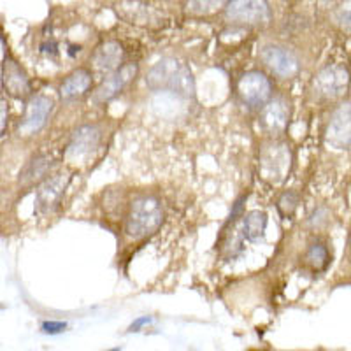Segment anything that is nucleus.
Wrapping results in <instances>:
<instances>
[{"label": "nucleus", "instance_id": "obj_9", "mask_svg": "<svg viewBox=\"0 0 351 351\" xmlns=\"http://www.w3.org/2000/svg\"><path fill=\"white\" fill-rule=\"evenodd\" d=\"M262 62L280 77H293L299 72V60L288 49L280 46H267L262 49Z\"/></svg>", "mask_w": 351, "mask_h": 351}, {"label": "nucleus", "instance_id": "obj_4", "mask_svg": "<svg viewBox=\"0 0 351 351\" xmlns=\"http://www.w3.org/2000/svg\"><path fill=\"white\" fill-rule=\"evenodd\" d=\"M227 18L237 25H263L271 18V9L265 0H228Z\"/></svg>", "mask_w": 351, "mask_h": 351}, {"label": "nucleus", "instance_id": "obj_25", "mask_svg": "<svg viewBox=\"0 0 351 351\" xmlns=\"http://www.w3.org/2000/svg\"><path fill=\"white\" fill-rule=\"evenodd\" d=\"M149 322V318H143V319H139V322H137L136 325H132V330H136V328H139L141 325H144V324H148Z\"/></svg>", "mask_w": 351, "mask_h": 351}, {"label": "nucleus", "instance_id": "obj_17", "mask_svg": "<svg viewBox=\"0 0 351 351\" xmlns=\"http://www.w3.org/2000/svg\"><path fill=\"white\" fill-rule=\"evenodd\" d=\"M51 167H53L51 156H46V155L36 156V158H34L32 162H30L27 167H25V171L21 172L20 181L25 184L37 183V181H40L46 178V174L51 171Z\"/></svg>", "mask_w": 351, "mask_h": 351}, {"label": "nucleus", "instance_id": "obj_20", "mask_svg": "<svg viewBox=\"0 0 351 351\" xmlns=\"http://www.w3.org/2000/svg\"><path fill=\"white\" fill-rule=\"evenodd\" d=\"M306 262L311 265L315 271H322V269L327 267L328 263V250L324 244H313L306 253Z\"/></svg>", "mask_w": 351, "mask_h": 351}, {"label": "nucleus", "instance_id": "obj_18", "mask_svg": "<svg viewBox=\"0 0 351 351\" xmlns=\"http://www.w3.org/2000/svg\"><path fill=\"white\" fill-rule=\"evenodd\" d=\"M265 227H267V215L262 211H252L244 218L243 234L250 241H256L263 236Z\"/></svg>", "mask_w": 351, "mask_h": 351}, {"label": "nucleus", "instance_id": "obj_15", "mask_svg": "<svg viewBox=\"0 0 351 351\" xmlns=\"http://www.w3.org/2000/svg\"><path fill=\"white\" fill-rule=\"evenodd\" d=\"M100 132L95 127H81L74 134L71 144H69V156L72 158H84L99 146Z\"/></svg>", "mask_w": 351, "mask_h": 351}, {"label": "nucleus", "instance_id": "obj_10", "mask_svg": "<svg viewBox=\"0 0 351 351\" xmlns=\"http://www.w3.org/2000/svg\"><path fill=\"white\" fill-rule=\"evenodd\" d=\"M69 181H71L69 174H55L44 181L37 192V209L40 213L53 211L60 204L69 186Z\"/></svg>", "mask_w": 351, "mask_h": 351}, {"label": "nucleus", "instance_id": "obj_1", "mask_svg": "<svg viewBox=\"0 0 351 351\" xmlns=\"http://www.w3.org/2000/svg\"><path fill=\"white\" fill-rule=\"evenodd\" d=\"M146 84L149 90L158 92V90H169L178 95L192 97L195 92V84L190 69L181 64L176 58H164L160 60L152 71L148 72Z\"/></svg>", "mask_w": 351, "mask_h": 351}, {"label": "nucleus", "instance_id": "obj_16", "mask_svg": "<svg viewBox=\"0 0 351 351\" xmlns=\"http://www.w3.org/2000/svg\"><path fill=\"white\" fill-rule=\"evenodd\" d=\"M92 74L86 71V69H77L76 72H72L71 76L64 81L60 88V93L65 100L77 99V97H83L84 93L90 90L92 86Z\"/></svg>", "mask_w": 351, "mask_h": 351}, {"label": "nucleus", "instance_id": "obj_2", "mask_svg": "<svg viewBox=\"0 0 351 351\" xmlns=\"http://www.w3.org/2000/svg\"><path fill=\"white\" fill-rule=\"evenodd\" d=\"M162 219H164V211L158 200L155 197H139L132 202L125 230L134 239H143L158 230Z\"/></svg>", "mask_w": 351, "mask_h": 351}, {"label": "nucleus", "instance_id": "obj_22", "mask_svg": "<svg viewBox=\"0 0 351 351\" xmlns=\"http://www.w3.org/2000/svg\"><path fill=\"white\" fill-rule=\"evenodd\" d=\"M339 21L344 28H346L348 32H351V0H348L346 4L341 8L339 12Z\"/></svg>", "mask_w": 351, "mask_h": 351}, {"label": "nucleus", "instance_id": "obj_21", "mask_svg": "<svg viewBox=\"0 0 351 351\" xmlns=\"http://www.w3.org/2000/svg\"><path fill=\"white\" fill-rule=\"evenodd\" d=\"M299 206V195L295 192H285L278 200V209L283 216H291Z\"/></svg>", "mask_w": 351, "mask_h": 351}, {"label": "nucleus", "instance_id": "obj_11", "mask_svg": "<svg viewBox=\"0 0 351 351\" xmlns=\"http://www.w3.org/2000/svg\"><path fill=\"white\" fill-rule=\"evenodd\" d=\"M262 171L265 178L272 181H283L285 174L290 171V152L287 146H269L262 153Z\"/></svg>", "mask_w": 351, "mask_h": 351}, {"label": "nucleus", "instance_id": "obj_5", "mask_svg": "<svg viewBox=\"0 0 351 351\" xmlns=\"http://www.w3.org/2000/svg\"><path fill=\"white\" fill-rule=\"evenodd\" d=\"M237 92H239L241 99L252 108H260V106L267 104V100L271 99V81L262 72H247L239 80L237 84Z\"/></svg>", "mask_w": 351, "mask_h": 351}, {"label": "nucleus", "instance_id": "obj_6", "mask_svg": "<svg viewBox=\"0 0 351 351\" xmlns=\"http://www.w3.org/2000/svg\"><path fill=\"white\" fill-rule=\"evenodd\" d=\"M137 74V65L136 64H127L123 67H120L118 71H114L111 76L106 81H102L99 88L93 92L92 100L95 104H104L109 102L111 99H114L118 93H121L125 86L130 83Z\"/></svg>", "mask_w": 351, "mask_h": 351}, {"label": "nucleus", "instance_id": "obj_13", "mask_svg": "<svg viewBox=\"0 0 351 351\" xmlns=\"http://www.w3.org/2000/svg\"><path fill=\"white\" fill-rule=\"evenodd\" d=\"M288 118H290V109L285 100L274 99L267 106H263L262 127L272 136L283 134L288 125Z\"/></svg>", "mask_w": 351, "mask_h": 351}, {"label": "nucleus", "instance_id": "obj_3", "mask_svg": "<svg viewBox=\"0 0 351 351\" xmlns=\"http://www.w3.org/2000/svg\"><path fill=\"white\" fill-rule=\"evenodd\" d=\"M351 84V76L343 65H328L316 74L313 81L316 95L324 99H339L348 92Z\"/></svg>", "mask_w": 351, "mask_h": 351}, {"label": "nucleus", "instance_id": "obj_24", "mask_svg": "<svg viewBox=\"0 0 351 351\" xmlns=\"http://www.w3.org/2000/svg\"><path fill=\"white\" fill-rule=\"evenodd\" d=\"M8 106L4 104V102H0V137H2V134H4L5 127H8Z\"/></svg>", "mask_w": 351, "mask_h": 351}, {"label": "nucleus", "instance_id": "obj_8", "mask_svg": "<svg viewBox=\"0 0 351 351\" xmlns=\"http://www.w3.org/2000/svg\"><path fill=\"white\" fill-rule=\"evenodd\" d=\"M53 102L44 95H36L28 100L27 109H25L23 121L20 123V134L23 136H32L36 132L46 125L48 116L51 112Z\"/></svg>", "mask_w": 351, "mask_h": 351}, {"label": "nucleus", "instance_id": "obj_23", "mask_svg": "<svg viewBox=\"0 0 351 351\" xmlns=\"http://www.w3.org/2000/svg\"><path fill=\"white\" fill-rule=\"evenodd\" d=\"M67 328V325L62 324V322H44L43 330L46 334H58V332H64Z\"/></svg>", "mask_w": 351, "mask_h": 351}, {"label": "nucleus", "instance_id": "obj_12", "mask_svg": "<svg viewBox=\"0 0 351 351\" xmlns=\"http://www.w3.org/2000/svg\"><path fill=\"white\" fill-rule=\"evenodd\" d=\"M2 80H4V88L8 90L9 95L16 97V99H25V97H28L30 92H32L30 80L27 77L23 69L12 60V58H5Z\"/></svg>", "mask_w": 351, "mask_h": 351}, {"label": "nucleus", "instance_id": "obj_14", "mask_svg": "<svg viewBox=\"0 0 351 351\" xmlns=\"http://www.w3.org/2000/svg\"><path fill=\"white\" fill-rule=\"evenodd\" d=\"M123 62V46L116 40H108L93 55V65L99 72H114Z\"/></svg>", "mask_w": 351, "mask_h": 351}, {"label": "nucleus", "instance_id": "obj_19", "mask_svg": "<svg viewBox=\"0 0 351 351\" xmlns=\"http://www.w3.org/2000/svg\"><path fill=\"white\" fill-rule=\"evenodd\" d=\"M227 4L228 0H188V11L195 14V16H202V14L216 12Z\"/></svg>", "mask_w": 351, "mask_h": 351}, {"label": "nucleus", "instance_id": "obj_7", "mask_svg": "<svg viewBox=\"0 0 351 351\" xmlns=\"http://www.w3.org/2000/svg\"><path fill=\"white\" fill-rule=\"evenodd\" d=\"M325 139L334 148H350L351 146V102L341 106L328 121Z\"/></svg>", "mask_w": 351, "mask_h": 351}]
</instances>
